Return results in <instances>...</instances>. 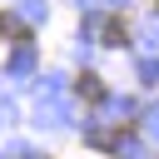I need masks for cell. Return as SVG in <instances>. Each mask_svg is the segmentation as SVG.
I'll return each mask as SVG.
<instances>
[{
	"label": "cell",
	"mask_w": 159,
	"mask_h": 159,
	"mask_svg": "<svg viewBox=\"0 0 159 159\" xmlns=\"http://www.w3.org/2000/svg\"><path fill=\"white\" fill-rule=\"evenodd\" d=\"M129 40V25L119 20V15H109L104 25H99V45H124Z\"/></svg>",
	"instance_id": "obj_1"
},
{
	"label": "cell",
	"mask_w": 159,
	"mask_h": 159,
	"mask_svg": "<svg viewBox=\"0 0 159 159\" xmlns=\"http://www.w3.org/2000/svg\"><path fill=\"white\" fill-rule=\"evenodd\" d=\"M80 99H104V84H99V75H80Z\"/></svg>",
	"instance_id": "obj_2"
},
{
	"label": "cell",
	"mask_w": 159,
	"mask_h": 159,
	"mask_svg": "<svg viewBox=\"0 0 159 159\" xmlns=\"http://www.w3.org/2000/svg\"><path fill=\"white\" fill-rule=\"evenodd\" d=\"M30 159H45V154H30Z\"/></svg>",
	"instance_id": "obj_3"
}]
</instances>
